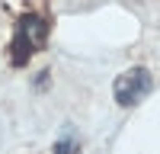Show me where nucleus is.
I'll list each match as a JSON object with an SVG mask.
<instances>
[{"label": "nucleus", "mask_w": 160, "mask_h": 154, "mask_svg": "<svg viewBox=\"0 0 160 154\" xmlns=\"http://www.w3.org/2000/svg\"><path fill=\"white\" fill-rule=\"evenodd\" d=\"M48 38V26L38 13H22L16 19V29H13V42H10V64L13 68H22L38 48L45 45Z\"/></svg>", "instance_id": "1"}, {"label": "nucleus", "mask_w": 160, "mask_h": 154, "mask_svg": "<svg viewBox=\"0 0 160 154\" xmlns=\"http://www.w3.org/2000/svg\"><path fill=\"white\" fill-rule=\"evenodd\" d=\"M151 87H154V80H151V71L148 68H128L122 77H115L112 96H115L118 106L128 109V106H135V103H141L144 96H148Z\"/></svg>", "instance_id": "2"}, {"label": "nucleus", "mask_w": 160, "mask_h": 154, "mask_svg": "<svg viewBox=\"0 0 160 154\" xmlns=\"http://www.w3.org/2000/svg\"><path fill=\"white\" fill-rule=\"evenodd\" d=\"M55 154H77V138L68 132V135H64L58 145H55Z\"/></svg>", "instance_id": "3"}]
</instances>
